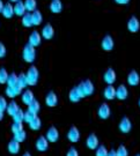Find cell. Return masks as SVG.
<instances>
[{
  "instance_id": "6da1fadb",
  "label": "cell",
  "mask_w": 140,
  "mask_h": 156,
  "mask_svg": "<svg viewBox=\"0 0 140 156\" xmlns=\"http://www.w3.org/2000/svg\"><path fill=\"white\" fill-rule=\"evenodd\" d=\"M77 89L79 90L81 97L84 98V97H88V96H92V95L94 94V91H95V86L92 82V80L86 79V80L81 81V82L77 86Z\"/></svg>"
},
{
  "instance_id": "7a4b0ae2",
  "label": "cell",
  "mask_w": 140,
  "mask_h": 156,
  "mask_svg": "<svg viewBox=\"0 0 140 156\" xmlns=\"http://www.w3.org/2000/svg\"><path fill=\"white\" fill-rule=\"evenodd\" d=\"M22 58L26 62H29V64L34 62L35 59H36V48H34L33 45L27 43V44L24 45V48H23Z\"/></svg>"
},
{
  "instance_id": "3957f363",
  "label": "cell",
  "mask_w": 140,
  "mask_h": 156,
  "mask_svg": "<svg viewBox=\"0 0 140 156\" xmlns=\"http://www.w3.org/2000/svg\"><path fill=\"white\" fill-rule=\"evenodd\" d=\"M26 76H27L29 86H36L39 79V72L38 69H37V67L34 66V65L29 67L27 73H26Z\"/></svg>"
},
{
  "instance_id": "277c9868",
  "label": "cell",
  "mask_w": 140,
  "mask_h": 156,
  "mask_svg": "<svg viewBox=\"0 0 140 156\" xmlns=\"http://www.w3.org/2000/svg\"><path fill=\"white\" fill-rule=\"evenodd\" d=\"M49 141L45 138V135H39L36 142H35V147H36V151H41V153H44L49 149Z\"/></svg>"
},
{
  "instance_id": "5b68a950",
  "label": "cell",
  "mask_w": 140,
  "mask_h": 156,
  "mask_svg": "<svg viewBox=\"0 0 140 156\" xmlns=\"http://www.w3.org/2000/svg\"><path fill=\"white\" fill-rule=\"evenodd\" d=\"M110 115H111V109H110V106L108 103H102L101 105L99 106V109H97V116L100 119L102 120H104V119H108V118L110 117Z\"/></svg>"
},
{
  "instance_id": "8992f818",
  "label": "cell",
  "mask_w": 140,
  "mask_h": 156,
  "mask_svg": "<svg viewBox=\"0 0 140 156\" xmlns=\"http://www.w3.org/2000/svg\"><path fill=\"white\" fill-rule=\"evenodd\" d=\"M118 128H119V131H120L123 134L130 133L131 129H132V123H131L130 118L129 117L122 118V120H120L119 124H118Z\"/></svg>"
},
{
  "instance_id": "52a82bcc",
  "label": "cell",
  "mask_w": 140,
  "mask_h": 156,
  "mask_svg": "<svg viewBox=\"0 0 140 156\" xmlns=\"http://www.w3.org/2000/svg\"><path fill=\"white\" fill-rule=\"evenodd\" d=\"M41 35H42V38L46 39V41L52 39V37L55 36V29L52 27V24L51 23L44 24L42 28V31H41Z\"/></svg>"
},
{
  "instance_id": "ba28073f",
  "label": "cell",
  "mask_w": 140,
  "mask_h": 156,
  "mask_svg": "<svg viewBox=\"0 0 140 156\" xmlns=\"http://www.w3.org/2000/svg\"><path fill=\"white\" fill-rule=\"evenodd\" d=\"M103 80H104V82L106 84L115 83V81L117 80V74L115 72V69L111 68V67H109L106 72H104V74H103Z\"/></svg>"
},
{
  "instance_id": "9c48e42d",
  "label": "cell",
  "mask_w": 140,
  "mask_h": 156,
  "mask_svg": "<svg viewBox=\"0 0 140 156\" xmlns=\"http://www.w3.org/2000/svg\"><path fill=\"white\" fill-rule=\"evenodd\" d=\"M45 138L48 139L49 142H52V144L57 142L58 139H59V131H58V128H57L56 126H50L49 129L46 131Z\"/></svg>"
},
{
  "instance_id": "30bf717a",
  "label": "cell",
  "mask_w": 140,
  "mask_h": 156,
  "mask_svg": "<svg viewBox=\"0 0 140 156\" xmlns=\"http://www.w3.org/2000/svg\"><path fill=\"white\" fill-rule=\"evenodd\" d=\"M113 46H115V41L112 38V36L111 35H106L101 42L102 50L109 52V51H111L113 49Z\"/></svg>"
},
{
  "instance_id": "8fae6325",
  "label": "cell",
  "mask_w": 140,
  "mask_h": 156,
  "mask_svg": "<svg viewBox=\"0 0 140 156\" xmlns=\"http://www.w3.org/2000/svg\"><path fill=\"white\" fill-rule=\"evenodd\" d=\"M126 81H127V84L131 86V87H137V86L140 83L139 73L137 72L135 69H132V71L127 74V79H126Z\"/></svg>"
},
{
  "instance_id": "7c38bea8",
  "label": "cell",
  "mask_w": 140,
  "mask_h": 156,
  "mask_svg": "<svg viewBox=\"0 0 140 156\" xmlns=\"http://www.w3.org/2000/svg\"><path fill=\"white\" fill-rule=\"evenodd\" d=\"M86 145L88 147V149H92V151H95L96 148L100 146V141H99V138L95 133H90L88 136H87V140H86Z\"/></svg>"
},
{
  "instance_id": "4fadbf2b",
  "label": "cell",
  "mask_w": 140,
  "mask_h": 156,
  "mask_svg": "<svg viewBox=\"0 0 140 156\" xmlns=\"http://www.w3.org/2000/svg\"><path fill=\"white\" fill-rule=\"evenodd\" d=\"M140 29V21L137 16H131L127 21V30L130 33H138Z\"/></svg>"
},
{
  "instance_id": "5bb4252c",
  "label": "cell",
  "mask_w": 140,
  "mask_h": 156,
  "mask_svg": "<svg viewBox=\"0 0 140 156\" xmlns=\"http://www.w3.org/2000/svg\"><path fill=\"white\" fill-rule=\"evenodd\" d=\"M67 139L72 144H75V142H78L79 140H80V131L78 129L77 126H71V128L68 129Z\"/></svg>"
},
{
  "instance_id": "9a60e30c",
  "label": "cell",
  "mask_w": 140,
  "mask_h": 156,
  "mask_svg": "<svg viewBox=\"0 0 140 156\" xmlns=\"http://www.w3.org/2000/svg\"><path fill=\"white\" fill-rule=\"evenodd\" d=\"M41 42H42V35H41V33H38L37 30L31 31L30 36H29V39H28L29 44L33 45L34 48H37V46L41 44Z\"/></svg>"
},
{
  "instance_id": "2e32d148",
  "label": "cell",
  "mask_w": 140,
  "mask_h": 156,
  "mask_svg": "<svg viewBox=\"0 0 140 156\" xmlns=\"http://www.w3.org/2000/svg\"><path fill=\"white\" fill-rule=\"evenodd\" d=\"M129 97V90L125 84H120L116 88V98L119 101H124Z\"/></svg>"
},
{
  "instance_id": "e0dca14e",
  "label": "cell",
  "mask_w": 140,
  "mask_h": 156,
  "mask_svg": "<svg viewBox=\"0 0 140 156\" xmlns=\"http://www.w3.org/2000/svg\"><path fill=\"white\" fill-rule=\"evenodd\" d=\"M45 104L50 108H55L58 104V96L55 91H49L45 96Z\"/></svg>"
},
{
  "instance_id": "ac0fdd59",
  "label": "cell",
  "mask_w": 140,
  "mask_h": 156,
  "mask_svg": "<svg viewBox=\"0 0 140 156\" xmlns=\"http://www.w3.org/2000/svg\"><path fill=\"white\" fill-rule=\"evenodd\" d=\"M103 96L108 101H112L113 98H116V88L113 87V84H106L103 91Z\"/></svg>"
},
{
  "instance_id": "d6986e66",
  "label": "cell",
  "mask_w": 140,
  "mask_h": 156,
  "mask_svg": "<svg viewBox=\"0 0 140 156\" xmlns=\"http://www.w3.org/2000/svg\"><path fill=\"white\" fill-rule=\"evenodd\" d=\"M22 88L16 84V86H14V87H7L5 90L6 93V96H8V97H11V98H14V97H16L22 93Z\"/></svg>"
},
{
  "instance_id": "ffe728a7",
  "label": "cell",
  "mask_w": 140,
  "mask_h": 156,
  "mask_svg": "<svg viewBox=\"0 0 140 156\" xmlns=\"http://www.w3.org/2000/svg\"><path fill=\"white\" fill-rule=\"evenodd\" d=\"M14 7V15H17V16H23L26 13H27V9H26V6H24V2L22 0H19L15 2V5L13 6Z\"/></svg>"
},
{
  "instance_id": "44dd1931",
  "label": "cell",
  "mask_w": 140,
  "mask_h": 156,
  "mask_svg": "<svg viewBox=\"0 0 140 156\" xmlns=\"http://www.w3.org/2000/svg\"><path fill=\"white\" fill-rule=\"evenodd\" d=\"M1 14L4 15L5 19H12L13 15H14V7L12 5V2H7L4 5V8H2V12H1Z\"/></svg>"
},
{
  "instance_id": "7402d4cb",
  "label": "cell",
  "mask_w": 140,
  "mask_h": 156,
  "mask_svg": "<svg viewBox=\"0 0 140 156\" xmlns=\"http://www.w3.org/2000/svg\"><path fill=\"white\" fill-rule=\"evenodd\" d=\"M34 100H35L34 93H33L30 89H26L24 91H22V102H23V104H26V105L28 106Z\"/></svg>"
},
{
  "instance_id": "603a6c76",
  "label": "cell",
  "mask_w": 140,
  "mask_h": 156,
  "mask_svg": "<svg viewBox=\"0 0 140 156\" xmlns=\"http://www.w3.org/2000/svg\"><path fill=\"white\" fill-rule=\"evenodd\" d=\"M21 149V147H20V142H17L15 140H12L8 142V145H7V151L9 154H13V155H16L17 153L20 151Z\"/></svg>"
},
{
  "instance_id": "cb8c5ba5",
  "label": "cell",
  "mask_w": 140,
  "mask_h": 156,
  "mask_svg": "<svg viewBox=\"0 0 140 156\" xmlns=\"http://www.w3.org/2000/svg\"><path fill=\"white\" fill-rule=\"evenodd\" d=\"M31 21H33V26H41L42 22H43V15H42V13L41 11L38 9H36L31 13Z\"/></svg>"
},
{
  "instance_id": "d4e9b609",
  "label": "cell",
  "mask_w": 140,
  "mask_h": 156,
  "mask_svg": "<svg viewBox=\"0 0 140 156\" xmlns=\"http://www.w3.org/2000/svg\"><path fill=\"white\" fill-rule=\"evenodd\" d=\"M20 109V106H19V104H17L15 101H12V102H9L8 104H7V108H6L5 111L7 112V115L8 116H11V117H13L15 113H16V111Z\"/></svg>"
},
{
  "instance_id": "484cf974",
  "label": "cell",
  "mask_w": 140,
  "mask_h": 156,
  "mask_svg": "<svg viewBox=\"0 0 140 156\" xmlns=\"http://www.w3.org/2000/svg\"><path fill=\"white\" fill-rule=\"evenodd\" d=\"M50 11L53 14H59L63 11V2L60 0H52L50 4Z\"/></svg>"
},
{
  "instance_id": "4316f807",
  "label": "cell",
  "mask_w": 140,
  "mask_h": 156,
  "mask_svg": "<svg viewBox=\"0 0 140 156\" xmlns=\"http://www.w3.org/2000/svg\"><path fill=\"white\" fill-rule=\"evenodd\" d=\"M68 98H70V101L73 102V103H78L79 101L82 98L81 95H80V93H79V90L77 89V87H74V88H72V89L70 90Z\"/></svg>"
},
{
  "instance_id": "83f0119b",
  "label": "cell",
  "mask_w": 140,
  "mask_h": 156,
  "mask_svg": "<svg viewBox=\"0 0 140 156\" xmlns=\"http://www.w3.org/2000/svg\"><path fill=\"white\" fill-rule=\"evenodd\" d=\"M28 126L31 131H39L41 127H42V120H41V118H39L38 116H36V117L28 124Z\"/></svg>"
},
{
  "instance_id": "f1b7e54d",
  "label": "cell",
  "mask_w": 140,
  "mask_h": 156,
  "mask_svg": "<svg viewBox=\"0 0 140 156\" xmlns=\"http://www.w3.org/2000/svg\"><path fill=\"white\" fill-rule=\"evenodd\" d=\"M23 2H24L27 12L33 13L34 11H36V8H37V1L36 0H24Z\"/></svg>"
},
{
  "instance_id": "f546056e",
  "label": "cell",
  "mask_w": 140,
  "mask_h": 156,
  "mask_svg": "<svg viewBox=\"0 0 140 156\" xmlns=\"http://www.w3.org/2000/svg\"><path fill=\"white\" fill-rule=\"evenodd\" d=\"M17 84H19L22 89L27 88V87L29 86L27 76H26V73H21V74H19V75H17Z\"/></svg>"
},
{
  "instance_id": "4dcf8cb0",
  "label": "cell",
  "mask_w": 140,
  "mask_h": 156,
  "mask_svg": "<svg viewBox=\"0 0 140 156\" xmlns=\"http://www.w3.org/2000/svg\"><path fill=\"white\" fill-rule=\"evenodd\" d=\"M22 26L26 28H30L33 27V21H31V13L27 12L22 16Z\"/></svg>"
},
{
  "instance_id": "1f68e13d",
  "label": "cell",
  "mask_w": 140,
  "mask_h": 156,
  "mask_svg": "<svg viewBox=\"0 0 140 156\" xmlns=\"http://www.w3.org/2000/svg\"><path fill=\"white\" fill-rule=\"evenodd\" d=\"M28 110H30L31 112H34L35 115H37L41 110V104H39V102L37 100H34L30 104L28 105Z\"/></svg>"
},
{
  "instance_id": "d6a6232c",
  "label": "cell",
  "mask_w": 140,
  "mask_h": 156,
  "mask_svg": "<svg viewBox=\"0 0 140 156\" xmlns=\"http://www.w3.org/2000/svg\"><path fill=\"white\" fill-rule=\"evenodd\" d=\"M7 87H14V86H16L17 84V74L15 73H11L9 75H8V79H7Z\"/></svg>"
},
{
  "instance_id": "836d02e7",
  "label": "cell",
  "mask_w": 140,
  "mask_h": 156,
  "mask_svg": "<svg viewBox=\"0 0 140 156\" xmlns=\"http://www.w3.org/2000/svg\"><path fill=\"white\" fill-rule=\"evenodd\" d=\"M26 138H27V133H26V131L24 129H22V131H20V132H17V133L14 134V138H13V140H15V141H17V142H23L24 140H26Z\"/></svg>"
},
{
  "instance_id": "e575fe53",
  "label": "cell",
  "mask_w": 140,
  "mask_h": 156,
  "mask_svg": "<svg viewBox=\"0 0 140 156\" xmlns=\"http://www.w3.org/2000/svg\"><path fill=\"white\" fill-rule=\"evenodd\" d=\"M23 118H24V111L19 109L16 111V113L13 116V122H16V123H23Z\"/></svg>"
},
{
  "instance_id": "d590c367",
  "label": "cell",
  "mask_w": 140,
  "mask_h": 156,
  "mask_svg": "<svg viewBox=\"0 0 140 156\" xmlns=\"http://www.w3.org/2000/svg\"><path fill=\"white\" fill-rule=\"evenodd\" d=\"M95 151V156H108V151H109L104 145H100Z\"/></svg>"
},
{
  "instance_id": "8d00e7d4",
  "label": "cell",
  "mask_w": 140,
  "mask_h": 156,
  "mask_svg": "<svg viewBox=\"0 0 140 156\" xmlns=\"http://www.w3.org/2000/svg\"><path fill=\"white\" fill-rule=\"evenodd\" d=\"M8 72H7V69L4 68V67H1L0 68V84H4L7 82V79H8Z\"/></svg>"
},
{
  "instance_id": "74e56055",
  "label": "cell",
  "mask_w": 140,
  "mask_h": 156,
  "mask_svg": "<svg viewBox=\"0 0 140 156\" xmlns=\"http://www.w3.org/2000/svg\"><path fill=\"white\" fill-rule=\"evenodd\" d=\"M36 116H37V115H35L34 112H31L30 110H27V111H24V118H23V122L29 124L35 117H36Z\"/></svg>"
},
{
  "instance_id": "f35d334b",
  "label": "cell",
  "mask_w": 140,
  "mask_h": 156,
  "mask_svg": "<svg viewBox=\"0 0 140 156\" xmlns=\"http://www.w3.org/2000/svg\"><path fill=\"white\" fill-rule=\"evenodd\" d=\"M23 129V124L22 123H16V122H13L11 126V131L13 134L17 133V132H20V131H22Z\"/></svg>"
},
{
  "instance_id": "ab89813d",
  "label": "cell",
  "mask_w": 140,
  "mask_h": 156,
  "mask_svg": "<svg viewBox=\"0 0 140 156\" xmlns=\"http://www.w3.org/2000/svg\"><path fill=\"white\" fill-rule=\"evenodd\" d=\"M116 154H117V156H129V151L124 145H120L116 149Z\"/></svg>"
},
{
  "instance_id": "60d3db41",
  "label": "cell",
  "mask_w": 140,
  "mask_h": 156,
  "mask_svg": "<svg viewBox=\"0 0 140 156\" xmlns=\"http://www.w3.org/2000/svg\"><path fill=\"white\" fill-rule=\"evenodd\" d=\"M7 101H6L5 97H2V96H0V110L1 111H5L6 108H7Z\"/></svg>"
},
{
  "instance_id": "b9f144b4",
  "label": "cell",
  "mask_w": 140,
  "mask_h": 156,
  "mask_svg": "<svg viewBox=\"0 0 140 156\" xmlns=\"http://www.w3.org/2000/svg\"><path fill=\"white\" fill-rule=\"evenodd\" d=\"M66 156H79V151H77V148L71 147L66 153Z\"/></svg>"
},
{
  "instance_id": "7bdbcfd3",
  "label": "cell",
  "mask_w": 140,
  "mask_h": 156,
  "mask_svg": "<svg viewBox=\"0 0 140 156\" xmlns=\"http://www.w3.org/2000/svg\"><path fill=\"white\" fill-rule=\"evenodd\" d=\"M6 52H7V50H6V46L4 45V43H1V42H0V59L5 58Z\"/></svg>"
},
{
  "instance_id": "ee69618b",
  "label": "cell",
  "mask_w": 140,
  "mask_h": 156,
  "mask_svg": "<svg viewBox=\"0 0 140 156\" xmlns=\"http://www.w3.org/2000/svg\"><path fill=\"white\" fill-rule=\"evenodd\" d=\"M115 2L118 5H127L130 2V0H115Z\"/></svg>"
},
{
  "instance_id": "f6af8a7d",
  "label": "cell",
  "mask_w": 140,
  "mask_h": 156,
  "mask_svg": "<svg viewBox=\"0 0 140 156\" xmlns=\"http://www.w3.org/2000/svg\"><path fill=\"white\" fill-rule=\"evenodd\" d=\"M108 156H117V154H116V151H115V149L109 151H108Z\"/></svg>"
},
{
  "instance_id": "bcb514c9",
  "label": "cell",
  "mask_w": 140,
  "mask_h": 156,
  "mask_svg": "<svg viewBox=\"0 0 140 156\" xmlns=\"http://www.w3.org/2000/svg\"><path fill=\"white\" fill-rule=\"evenodd\" d=\"M4 5H5V4H4V1H2V0H0V13L2 12V8H4Z\"/></svg>"
},
{
  "instance_id": "7dc6e473",
  "label": "cell",
  "mask_w": 140,
  "mask_h": 156,
  "mask_svg": "<svg viewBox=\"0 0 140 156\" xmlns=\"http://www.w3.org/2000/svg\"><path fill=\"white\" fill-rule=\"evenodd\" d=\"M2 119H4V111H1V110H0V122H1Z\"/></svg>"
},
{
  "instance_id": "c3c4849f",
  "label": "cell",
  "mask_w": 140,
  "mask_h": 156,
  "mask_svg": "<svg viewBox=\"0 0 140 156\" xmlns=\"http://www.w3.org/2000/svg\"><path fill=\"white\" fill-rule=\"evenodd\" d=\"M22 156H33V155H31L30 153H28V151H26V153H24V154H23Z\"/></svg>"
},
{
  "instance_id": "681fc988",
  "label": "cell",
  "mask_w": 140,
  "mask_h": 156,
  "mask_svg": "<svg viewBox=\"0 0 140 156\" xmlns=\"http://www.w3.org/2000/svg\"><path fill=\"white\" fill-rule=\"evenodd\" d=\"M8 1H9V2H14V4H15V2H16V1H19V0H8Z\"/></svg>"
},
{
  "instance_id": "f907efd6",
  "label": "cell",
  "mask_w": 140,
  "mask_h": 156,
  "mask_svg": "<svg viewBox=\"0 0 140 156\" xmlns=\"http://www.w3.org/2000/svg\"><path fill=\"white\" fill-rule=\"evenodd\" d=\"M138 105H139V108H140V98H139V101H138Z\"/></svg>"
},
{
  "instance_id": "816d5d0a",
  "label": "cell",
  "mask_w": 140,
  "mask_h": 156,
  "mask_svg": "<svg viewBox=\"0 0 140 156\" xmlns=\"http://www.w3.org/2000/svg\"><path fill=\"white\" fill-rule=\"evenodd\" d=\"M135 156H140V154H137V155H135Z\"/></svg>"
}]
</instances>
